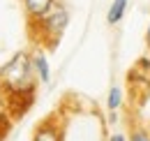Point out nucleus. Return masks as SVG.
Masks as SVG:
<instances>
[{"instance_id":"nucleus-8","label":"nucleus","mask_w":150,"mask_h":141,"mask_svg":"<svg viewBox=\"0 0 150 141\" xmlns=\"http://www.w3.org/2000/svg\"><path fill=\"white\" fill-rule=\"evenodd\" d=\"M16 120V116H14V109L9 104V100H7V95L0 90V125L2 127H12V123Z\"/></svg>"},{"instance_id":"nucleus-12","label":"nucleus","mask_w":150,"mask_h":141,"mask_svg":"<svg viewBox=\"0 0 150 141\" xmlns=\"http://www.w3.org/2000/svg\"><path fill=\"white\" fill-rule=\"evenodd\" d=\"M7 132H9V130H7V127H2V125H0V141L5 139V134H7Z\"/></svg>"},{"instance_id":"nucleus-9","label":"nucleus","mask_w":150,"mask_h":141,"mask_svg":"<svg viewBox=\"0 0 150 141\" xmlns=\"http://www.w3.org/2000/svg\"><path fill=\"white\" fill-rule=\"evenodd\" d=\"M122 104H125V90L120 88L118 83H113L111 88H109V95H106V109L115 113Z\"/></svg>"},{"instance_id":"nucleus-10","label":"nucleus","mask_w":150,"mask_h":141,"mask_svg":"<svg viewBox=\"0 0 150 141\" xmlns=\"http://www.w3.org/2000/svg\"><path fill=\"white\" fill-rule=\"evenodd\" d=\"M129 141H150L148 127H146V130H143V127H134L129 132Z\"/></svg>"},{"instance_id":"nucleus-6","label":"nucleus","mask_w":150,"mask_h":141,"mask_svg":"<svg viewBox=\"0 0 150 141\" xmlns=\"http://www.w3.org/2000/svg\"><path fill=\"white\" fill-rule=\"evenodd\" d=\"M56 2H60V0H21L28 21H37V19H42L53 5H56Z\"/></svg>"},{"instance_id":"nucleus-13","label":"nucleus","mask_w":150,"mask_h":141,"mask_svg":"<svg viewBox=\"0 0 150 141\" xmlns=\"http://www.w3.org/2000/svg\"><path fill=\"white\" fill-rule=\"evenodd\" d=\"M146 44L150 46V23H148V30H146Z\"/></svg>"},{"instance_id":"nucleus-5","label":"nucleus","mask_w":150,"mask_h":141,"mask_svg":"<svg viewBox=\"0 0 150 141\" xmlns=\"http://www.w3.org/2000/svg\"><path fill=\"white\" fill-rule=\"evenodd\" d=\"M30 53H33V70L37 74V81L51 83V65H49V56L44 51V46H35Z\"/></svg>"},{"instance_id":"nucleus-11","label":"nucleus","mask_w":150,"mask_h":141,"mask_svg":"<svg viewBox=\"0 0 150 141\" xmlns=\"http://www.w3.org/2000/svg\"><path fill=\"white\" fill-rule=\"evenodd\" d=\"M109 141H127V137L120 134V132H115V134H111V139H109Z\"/></svg>"},{"instance_id":"nucleus-14","label":"nucleus","mask_w":150,"mask_h":141,"mask_svg":"<svg viewBox=\"0 0 150 141\" xmlns=\"http://www.w3.org/2000/svg\"><path fill=\"white\" fill-rule=\"evenodd\" d=\"M148 132H150V123H148Z\"/></svg>"},{"instance_id":"nucleus-4","label":"nucleus","mask_w":150,"mask_h":141,"mask_svg":"<svg viewBox=\"0 0 150 141\" xmlns=\"http://www.w3.org/2000/svg\"><path fill=\"white\" fill-rule=\"evenodd\" d=\"M65 139V127L56 116L44 118L33 132V141H62Z\"/></svg>"},{"instance_id":"nucleus-2","label":"nucleus","mask_w":150,"mask_h":141,"mask_svg":"<svg viewBox=\"0 0 150 141\" xmlns=\"http://www.w3.org/2000/svg\"><path fill=\"white\" fill-rule=\"evenodd\" d=\"M69 26V7L65 2H56L46 14L37 21H28V35L35 46L53 49Z\"/></svg>"},{"instance_id":"nucleus-1","label":"nucleus","mask_w":150,"mask_h":141,"mask_svg":"<svg viewBox=\"0 0 150 141\" xmlns=\"http://www.w3.org/2000/svg\"><path fill=\"white\" fill-rule=\"evenodd\" d=\"M37 74L33 70V53L16 51L9 56L7 63L0 65V90L7 95L14 116L21 118L37 97Z\"/></svg>"},{"instance_id":"nucleus-7","label":"nucleus","mask_w":150,"mask_h":141,"mask_svg":"<svg viewBox=\"0 0 150 141\" xmlns=\"http://www.w3.org/2000/svg\"><path fill=\"white\" fill-rule=\"evenodd\" d=\"M127 7H129V0H113L106 9V23L109 26H118L125 14H127Z\"/></svg>"},{"instance_id":"nucleus-3","label":"nucleus","mask_w":150,"mask_h":141,"mask_svg":"<svg viewBox=\"0 0 150 141\" xmlns=\"http://www.w3.org/2000/svg\"><path fill=\"white\" fill-rule=\"evenodd\" d=\"M129 90L134 97H146L150 95V58L136 60V65L129 70Z\"/></svg>"}]
</instances>
